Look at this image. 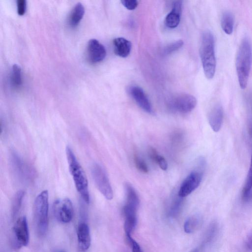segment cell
Listing matches in <instances>:
<instances>
[{
    "label": "cell",
    "instance_id": "28",
    "mask_svg": "<svg viewBox=\"0 0 252 252\" xmlns=\"http://www.w3.org/2000/svg\"><path fill=\"white\" fill-rule=\"evenodd\" d=\"M121 2L126 9L130 10L135 9L138 4L136 0H123Z\"/></svg>",
    "mask_w": 252,
    "mask_h": 252
},
{
    "label": "cell",
    "instance_id": "17",
    "mask_svg": "<svg viewBox=\"0 0 252 252\" xmlns=\"http://www.w3.org/2000/svg\"><path fill=\"white\" fill-rule=\"evenodd\" d=\"M85 13V8L81 3H77L72 8L68 18V24L72 27H76Z\"/></svg>",
    "mask_w": 252,
    "mask_h": 252
},
{
    "label": "cell",
    "instance_id": "16",
    "mask_svg": "<svg viewBox=\"0 0 252 252\" xmlns=\"http://www.w3.org/2000/svg\"><path fill=\"white\" fill-rule=\"evenodd\" d=\"M113 42L116 55L122 58L129 55L131 49V43L129 40L123 37H118L115 38Z\"/></svg>",
    "mask_w": 252,
    "mask_h": 252
},
{
    "label": "cell",
    "instance_id": "10",
    "mask_svg": "<svg viewBox=\"0 0 252 252\" xmlns=\"http://www.w3.org/2000/svg\"><path fill=\"white\" fill-rule=\"evenodd\" d=\"M139 205L126 203L123 208L125 217L124 229L126 235H130L135 229L137 222V212Z\"/></svg>",
    "mask_w": 252,
    "mask_h": 252
},
{
    "label": "cell",
    "instance_id": "18",
    "mask_svg": "<svg viewBox=\"0 0 252 252\" xmlns=\"http://www.w3.org/2000/svg\"><path fill=\"white\" fill-rule=\"evenodd\" d=\"M220 25L223 31L227 34H231L234 25V18L229 11H225L222 14L220 19Z\"/></svg>",
    "mask_w": 252,
    "mask_h": 252
},
{
    "label": "cell",
    "instance_id": "6",
    "mask_svg": "<svg viewBox=\"0 0 252 252\" xmlns=\"http://www.w3.org/2000/svg\"><path fill=\"white\" fill-rule=\"evenodd\" d=\"M92 174L99 191L107 200H111L113 197V190L103 168L98 164H94L92 168Z\"/></svg>",
    "mask_w": 252,
    "mask_h": 252
},
{
    "label": "cell",
    "instance_id": "22",
    "mask_svg": "<svg viewBox=\"0 0 252 252\" xmlns=\"http://www.w3.org/2000/svg\"><path fill=\"white\" fill-rule=\"evenodd\" d=\"M25 195V192L23 190L18 191L13 198L12 205V217L14 219L18 213Z\"/></svg>",
    "mask_w": 252,
    "mask_h": 252
},
{
    "label": "cell",
    "instance_id": "14",
    "mask_svg": "<svg viewBox=\"0 0 252 252\" xmlns=\"http://www.w3.org/2000/svg\"><path fill=\"white\" fill-rule=\"evenodd\" d=\"M182 1H174L172 10L166 15L165 24L170 29L176 28L180 23L182 12Z\"/></svg>",
    "mask_w": 252,
    "mask_h": 252
},
{
    "label": "cell",
    "instance_id": "32",
    "mask_svg": "<svg viewBox=\"0 0 252 252\" xmlns=\"http://www.w3.org/2000/svg\"><path fill=\"white\" fill-rule=\"evenodd\" d=\"M56 252H65L63 250H59V251H56Z\"/></svg>",
    "mask_w": 252,
    "mask_h": 252
},
{
    "label": "cell",
    "instance_id": "25",
    "mask_svg": "<svg viewBox=\"0 0 252 252\" xmlns=\"http://www.w3.org/2000/svg\"><path fill=\"white\" fill-rule=\"evenodd\" d=\"M183 44L184 41L182 40L173 42L164 47L163 50V54L164 55L170 54L181 48Z\"/></svg>",
    "mask_w": 252,
    "mask_h": 252
},
{
    "label": "cell",
    "instance_id": "33",
    "mask_svg": "<svg viewBox=\"0 0 252 252\" xmlns=\"http://www.w3.org/2000/svg\"><path fill=\"white\" fill-rule=\"evenodd\" d=\"M197 252V251H194V252Z\"/></svg>",
    "mask_w": 252,
    "mask_h": 252
},
{
    "label": "cell",
    "instance_id": "1",
    "mask_svg": "<svg viewBox=\"0 0 252 252\" xmlns=\"http://www.w3.org/2000/svg\"><path fill=\"white\" fill-rule=\"evenodd\" d=\"M252 64V48L247 37L241 41L236 57V70L240 87L245 89L248 85Z\"/></svg>",
    "mask_w": 252,
    "mask_h": 252
},
{
    "label": "cell",
    "instance_id": "4",
    "mask_svg": "<svg viewBox=\"0 0 252 252\" xmlns=\"http://www.w3.org/2000/svg\"><path fill=\"white\" fill-rule=\"evenodd\" d=\"M49 193L47 190L41 191L36 197L33 208V222L36 233L44 236L48 226Z\"/></svg>",
    "mask_w": 252,
    "mask_h": 252
},
{
    "label": "cell",
    "instance_id": "27",
    "mask_svg": "<svg viewBox=\"0 0 252 252\" xmlns=\"http://www.w3.org/2000/svg\"><path fill=\"white\" fill-rule=\"evenodd\" d=\"M132 249V252H143L140 245L135 241L130 235H126Z\"/></svg>",
    "mask_w": 252,
    "mask_h": 252
},
{
    "label": "cell",
    "instance_id": "9",
    "mask_svg": "<svg viewBox=\"0 0 252 252\" xmlns=\"http://www.w3.org/2000/svg\"><path fill=\"white\" fill-rule=\"evenodd\" d=\"M202 178L201 171L196 170L192 171L182 183L178 193V196L184 198L190 194L198 187Z\"/></svg>",
    "mask_w": 252,
    "mask_h": 252
},
{
    "label": "cell",
    "instance_id": "3",
    "mask_svg": "<svg viewBox=\"0 0 252 252\" xmlns=\"http://www.w3.org/2000/svg\"><path fill=\"white\" fill-rule=\"evenodd\" d=\"M69 169L77 191L86 203L90 202L88 182L86 174L70 147L66 148Z\"/></svg>",
    "mask_w": 252,
    "mask_h": 252
},
{
    "label": "cell",
    "instance_id": "23",
    "mask_svg": "<svg viewBox=\"0 0 252 252\" xmlns=\"http://www.w3.org/2000/svg\"><path fill=\"white\" fill-rule=\"evenodd\" d=\"M252 189V153L250 168L242 190V198L246 201Z\"/></svg>",
    "mask_w": 252,
    "mask_h": 252
},
{
    "label": "cell",
    "instance_id": "31",
    "mask_svg": "<svg viewBox=\"0 0 252 252\" xmlns=\"http://www.w3.org/2000/svg\"><path fill=\"white\" fill-rule=\"evenodd\" d=\"M252 200V189L251 191L249 196H248L247 198L246 199L245 201H250Z\"/></svg>",
    "mask_w": 252,
    "mask_h": 252
},
{
    "label": "cell",
    "instance_id": "8",
    "mask_svg": "<svg viewBox=\"0 0 252 252\" xmlns=\"http://www.w3.org/2000/svg\"><path fill=\"white\" fill-rule=\"evenodd\" d=\"M196 104L197 100L194 96L189 94H182L172 98L169 102V107L173 111L187 113L191 112Z\"/></svg>",
    "mask_w": 252,
    "mask_h": 252
},
{
    "label": "cell",
    "instance_id": "12",
    "mask_svg": "<svg viewBox=\"0 0 252 252\" xmlns=\"http://www.w3.org/2000/svg\"><path fill=\"white\" fill-rule=\"evenodd\" d=\"M129 95L143 110L149 113L153 112L151 103L143 89L139 86L132 85L127 89Z\"/></svg>",
    "mask_w": 252,
    "mask_h": 252
},
{
    "label": "cell",
    "instance_id": "24",
    "mask_svg": "<svg viewBox=\"0 0 252 252\" xmlns=\"http://www.w3.org/2000/svg\"><path fill=\"white\" fill-rule=\"evenodd\" d=\"M183 198L178 196L176 197L171 204L169 211V215L171 217H174L176 216L181 209L182 204L183 203Z\"/></svg>",
    "mask_w": 252,
    "mask_h": 252
},
{
    "label": "cell",
    "instance_id": "29",
    "mask_svg": "<svg viewBox=\"0 0 252 252\" xmlns=\"http://www.w3.org/2000/svg\"><path fill=\"white\" fill-rule=\"evenodd\" d=\"M26 0H18L17 1V12L19 15H23L26 11Z\"/></svg>",
    "mask_w": 252,
    "mask_h": 252
},
{
    "label": "cell",
    "instance_id": "26",
    "mask_svg": "<svg viewBox=\"0 0 252 252\" xmlns=\"http://www.w3.org/2000/svg\"><path fill=\"white\" fill-rule=\"evenodd\" d=\"M134 162L137 169L143 173L148 172V168L144 160L137 154L134 155Z\"/></svg>",
    "mask_w": 252,
    "mask_h": 252
},
{
    "label": "cell",
    "instance_id": "21",
    "mask_svg": "<svg viewBox=\"0 0 252 252\" xmlns=\"http://www.w3.org/2000/svg\"><path fill=\"white\" fill-rule=\"evenodd\" d=\"M10 80L12 86L15 88H19L22 84L21 69L17 64L12 66Z\"/></svg>",
    "mask_w": 252,
    "mask_h": 252
},
{
    "label": "cell",
    "instance_id": "19",
    "mask_svg": "<svg viewBox=\"0 0 252 252\" xmlns=\"http://www.w3.org/2000/svg\"><path fill=\"white\" fill-rule=\"evenodd\" d=\"M201 219L197 216H193L188 218L184 225V231L187 233H192L200 226Z\"/></svg>",
    "mask_w": 252,
    "mask_h": 252
},
{
    "label": "cell",
    "instance_id": "5",
    "mask_svg": "<svg viewBox=\"0 0 252 252\" xmlns=\"http://www.w3.org/2000/svg\"><path fill=\"white\" fill-rule=\"evenodd\" d=\"M30 240V234L27 218L25 216L19 218L12 230V244L15 249L27 246Z\"/></svg>",
    "mask_w": 252,
    "mask_h": 252
},
{
    "label": "cell",
    "instance_id": "13",
    "mask_svg": "<svg viewBox=\"0 0 252 252\" xmlns=\"http://www.w3.org/2000/svg\"><path fill=\"white\" fill-rule=\"evenodd\" d=\"M78 249L82 252H86L91 245L90 228L85 222L79 223L77 231Z\"/></svg>",
    "mask_w": 252,
    "mask_h": 252
},
{
    "label": "cell",
    "instance_id": "11",
    "mask_svg": "<svg viewBox=\"0 0 252 252\" xmlns=\"http://www.w3.org/2000/svg\"><path fill=\"white\" fill-rule=\"evenodd\" d=\"M88 60L92 63L102 61L106 57V51L104 46L95 39L90 40L87 48Z\"/></svg>",
    "mask_w": 252,
    "mask_h": 252
},
{
    "label": "cell",
    "instance_id": "30",
    "mask_svg": "<svg viewBox=\"0 0 252 252\" xmlns=\"http://www.w3.org/2000/svg\"><path fill=\"white\" fill-rule=\"evenodd\" d=\"M246 245L249 250H252V233L247 238L246 242Z\"/></svg>",
    "mask_w": 252,
    "mask_h": 252
},
{
    "label": "cell",
    "instance_id": "2",
    "mask_svg": "<svg viewBox=\"0 0 252 252\" xmlns=\"http://www.w3.org/2000/svg\"><path fill=\"white\" fill-rule=\"evenodd\" d=\"M199 53L204 74L208 79H212L216 72V59L214 37L209 31L202 35Z\"/></svg>",
    "mask_w": 252,
    "mask_h": 252
},
{
    "label": "cell",
    "instance_id": "20",
    "mask_svg": "<svg viewBox=\"0 0 252 252\" xmlns=\"http://www.w3.org/2000/svg\"><path fill=\"white\" fill-rule=\"evenodd\" d=\"M148 152L151 159L157 163L161 169L163 170L167 169V163L165 159L162 156L159 155L155 148L150 147Z\"/></svg>",
    "mask_w": 252,
    "mask_h": 252
},
{
    "label": "cell",
    "instance_id": "7",
    "mask_svg": "<svg viewBox=\"0 0 252 252\" xmlns=\"http://www.w3.org/2000/svg\"><path fill=\"white\" fill-rule=\"evenodd\" d=\"M53 213L59 221L64 223L69 222L74 214L71 201L67 198L56 200L53 205Z\"/></svg>",
    "mask_w": 252,
    "mask_h": 252
},
{
    "label": "cell",
    "instance_id": "15",
    "mask_svg": "<svg viewBox=\"0 0 252 252\" xmlns=\"http://www.w3.org/2000/svg\"><path fill=\"white\" fill-rule=\"evenodd\" d=\"M223 121V110L220 105H216L211 110L208 116V121L212 129L215 132L221 128Z\"/></svg>",
    "mask_w": 252,
    "mask_h": 252
}]
</instances>
